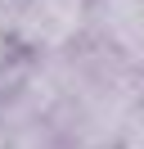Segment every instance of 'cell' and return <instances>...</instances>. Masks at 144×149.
<instances>
[{
  "mask_svg": "<svg viewBox=\"0 0 144 149\" xmlns=\"http://www.w3.org/2000/svg\"><path fill=\"white\" fill-rule=\"evenodd\" d=\"M140 95H144V77H140Z\"/></svg>",
  "mask_w": 144,
  "mask_h": 149,
  "instance_id": "1",
  "label": "cell"
}]
</instances>
